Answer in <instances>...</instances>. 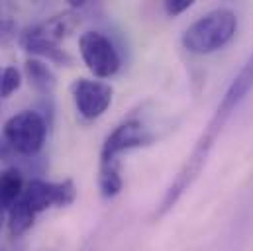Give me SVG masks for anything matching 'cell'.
<instances>
[{"instance_id": "obj_8", "label": "cell", "mask_w": 253, "mask_h": 251, "mask_svg": "<svg viewBox=\"0 0 253 251\" xmlns=\"http://www.w3.org/2000/svg\"><path fill=\"white\" fill-rule=\"evenodd\" d=\"M79 16L75 12H63V14H57L42 24H36L32 28H28L24 34L30 36V38H38V40H45V42H51V43H59L67 34H71L77 24H79Z\"/></svg>"}, {"instance_id": "obj_14", "label": "cell", "mask_w": 253, "mask_h": 251, "mask_svg": "<svg viewBox=\"0 0 253 251\" xmlns=\"http://www.w3.org/2000/svg\"><path fill=\"white\" fill-rule=\"evenodd\" d=\"M22 84V73L16 67H0V98H8Z\"/></svg>"}, {"instance_id": "obj_15", "label": "cell", "mask_w": 253, "mask_h": 251, "mask_svg": "<svg viewBox=\"0 0 253 251\" xmlns=\"http://www.w3.org/2000/svg\"><path fill=\"white\" fill-rule=\"evenodd\" d=\"M18 38V24L14 18L0 14V47H8Z\"/></svg>"}, {"instance_id": "obj_9", "label": "cell", "mask_w": 253, "mask_h": 251, "mask_svg": "<svg viewBox=\"0 0 253 251\" xmlns=\"http://www.w3.org/2000/svg\"><path fill=\"white\" fill-rule=\"evenodd\" d=\"M24 71H26V79L30 83V86L42 94V96H51L55 86H57V79H55V73L49 69L47 63H43L38 57H32L28 59L24 65Z\"/></svg>"}, {"instance_id": "obj_2", "label": "cell", "mask_w": 253, "mask_h": 251, "mask_svg": "<svg viewBox=\"0 0 253 251\" xmlns=\"http://www.w3.org/2000/svg\"><path fill=\"white\" fill-rule=\"evenodd\" d=\"M238 32V18L230 8H216L194 24H190L183 34V47L194 55H208L232 42Z\"/></svg>"}, {"instance_id": "obj_1", "label": "cell", "mask_w": 253, "mask_h": 251, "mask_svg": "<svg viewBox=\"0 0 253 251\" xmlns=\"http://www.w3.org/2000/svg\"><path fill=\"white\" fill-rule=\"evenodd\" d=\"M253 90V53L250 55V59L246 61V65L240 69V73L234 77V81L230 83V86L226 88L214 116L210 118V122L206 124L204 131L200 133L196 145L192 147L190 155L185 159L183 167L179 169L177 177L173 179V183L169 185V188L165 190L163 194V200L161 204L157 206V212L155 216H165L169 210H173V206L181 200V196L192 187V183L198 179V175L202 173L206 161H208V155L212 151V147L216 145L222 129L226 122L230 120V116L236 112V108L246 100V96Z\"/></svg>"}, {"instance_id": "obj_4", "label": "cell", "mask_w": 253, "mask_h": 251, "mask_svg": "<svg viewBox=\"0 0 253 251\" xmlns=\"http://www.w3.org/2000/svg\"><path fill=\"white\" fill-rule=\"evenodd\" d=\"M81 57L88 71L94 77L106 79L118 73L120 69V55L114 47V43L100 32H86L79 40Z\"/></svg>"}, {"instance_id": "obj_18", "label": "cell", "mask_w": 253, "mask_h": 251, "mask_svg": "<svg viewBox=\"0 0 253 251\" xmlns=\"http://www.w3.org/2000/svg\"><path fill=\"white\" fill-rule=\"evenodd\" d=\"M2 222H4V210L0 208V228H2Z\"/></svg>"}, {"instance_id": "obj_7", "label": "cell", "mask_w": 253, "mask_h": 251, "mask_svg": "<svg viewBox=\"0 0 253 251\" xmlns=\"http://www.w3.org/2000/svg\"><path fill=\"white\" fill-rule=\"evenodd\" d=\"M77 112L84 120H96L100 118L110 102H112V86L102 81H90V79H77L71 86Z\"/></svg>"}, {"instance_id": "obj_13", "label": "cell", "mask_w": 253, "mask_h": 251, "mask_svg": "<svg viewBox=\"0 0 253 251\" xmlns=\"http://www.w3.org/2000/svg\"><path fill=\"white\" fill-rule=\"evenodd\" d=\"M122 177H120V167H100L98 173V187L100 194L104 198H114L122 190Z\"/></svg>"}, {"instance_id": "obj_17", "label": "cell", "mask_w": 253, "mask_h": 251, "mask_svg": "<svg viewBox=\"0 0 253 251\" xmlns=\"http://www.w3.org/2000/svg\"><path fill=\"white\" fill-rule=\"evenodd\" d=\"M16 157V151L12 149V145L0 135V161H4V163H8V161H12Z\"/></svg>"}, {"instance_id": "obj_11", "label": "cell", "mask_w": 253, "mask_h": 251, "mask_svg": "<svg viewBox=\"0 0 253 251\" xmlns=\"http://www.w3.org/2000/svg\"><path fill=\"white\" fill-rule=\"evenodd\" d=\"M24 177L16 167L0 171V208H12V204L24 192Z\"/></svg>"}, {"instance_id": "obj_5", "label": "cell", "mask_w": 253, "mask_h": 251, "mask_svg": "<svg viewBox=\"0 0 253 251\" xmlns=\"http://www.w3.org/2000/svg\"><path fill=\"white\" fill-rule=\"evenodd\" d=\"M151 141H153V135L139 120H124L104 139V145L100 151V167H120L118 163L120 153L147 145Z\"/></svg>"}, {"instance_id": "obj_3", "label": "cell", "mask_w": 253, "mask_h": 251, "mask_svg": "<svg viewBox=\"0 0 253 251\" xmlns=\"http://www.w3.org/2000/svg\"><path fill=\"white\" fill-rule=\"evenodd\" d=\"M16 151V155H36L47 135V124L43 116L36 110H22L14 114L0 133Z\"/></svg>"}, {"instance_id": "obj_6", "label": "cell", "mask_w": 253, "mask_h": 251, "mask_svg": "<svg viewBox=\"0 0 253 251\" xmlns=\"http://www.w3.org/2000/svg\"><path fill=\"white\" fill-rule=\"evenodd\" d=\"M77 196V188L71 179L61 183H47L42 179H32L22 192V200L32 208L34 214H40L51 206H69Z\"/></svg>"}, {"instance_id": "obj_16", "label": "cell", "mask_w": 253, "mask_h": 251, "mask_svg": "<svg viewBox=\"0 0 253 251\" xmlns=\"http://www.w3.org/2000/svg\"><path fill=\"white\" fill-rule=\"evenodd\" d=\"M190 6H192V0H167V2H163L167 16H179L185 10H189Z\"/></svg>"}, {"instance_id": "obj_12", "label": "cell", "mask_w": 253, "mask_h": 251, "mask_svg": "<svg viewBox=\"0 0 253 251\" xmlns=\"http://www.w3.org/2000/svg\"><path fill=\"white\" fill-rule=\"evenodd\" d=\"M36 216H38V214H34L32 208H30L22 198H18V200L12 204V208H10V234H12L14 238L26 234V232L34 226Z\"/></svg>"}, {"instance_id": "obj_10", "label": "cell", "mask_w": 253, "mask_h": 251, "mask_svg": "<svg viewBox=\"0 0 253 251\" xmlns=\"http://www.w3.org/2000/svg\"><path fill=\"white\" fill-rule=\"evenodd\" d=\"M22 42V47L32 53V55H42V57H47L51 63L55 65H61V67H71L73 65V57L59 47V43H51V42H45V40H38V38H30L26 34H22L20 38Z\"/></svg>"}]
</instances>
